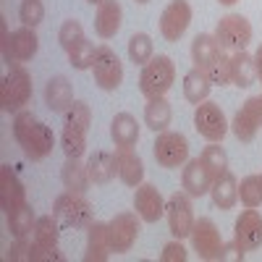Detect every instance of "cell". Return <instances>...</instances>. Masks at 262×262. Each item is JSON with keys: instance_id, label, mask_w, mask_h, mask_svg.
Instances as JSON below:
<instances>
[{"instance_id": "32", "label": "cell", "mask_w": 262, "mask_h": 262, "mask_svg": "<svg viewBox=\"0 0 262 262\" xmlns=\"http://www.w3.org/2000/svg\"><path fill=\"white\" fill-rule=\"evenodd\" d=\"M128 58H131V63H137V66H147L152 58H155L152 37L144 34V32L131 34V39H128Z\"/></svg>"}, {"instance_id": "43", "label": "cell", "mask_w": 262, "mask_h": 262, "mask_svg": "<svg viewBox=\"0 0 262 262\" xmlns=\"http://www.w3.org/2000/svg\"><path fill=\"white\" fill-rule=\"evenodd\" d=\"M29 252H32L29 236H27V238H16V242L11 244V249H8V259H11V262H21V259L29 262Z\"/></svg>"}, {"instance_id": "38", "label": "cell", "mask_w": 262, "mask_h": 262, "mask_svg": "<svg viewBox=\"0 0 262 262\" xmlns=\"http://www.w3.org/2000/svg\"><path fill=\"white\" fill-rule=\"evenodd\" d=\"M238 200L244 207H259L262 205V184L259 176H247L238 184Z\"/></svg>"}, {"instance_id": "3", "label": "cell", "mask_w": 262, "mask_h": 262, "mask_svg": "<svg viewBox=\"0 0 262 262\" xmlns=\"http://www.w3.org/2000/svg\"><path fill=\"white\" fill-rule=\"evenodd\" d=\"M32 97V76L24 66H11L3 84H0V107L6 113H18L29 105Z\"/></svg>"}, {"instance_id": "14", "label": "cell", "mask_w": 262, "mask_h": 262, "mask_svg": "<svg viewBox=\"0 0 262 262\" xmlns=\"http://www.w3.org/2000/svg\"><path fill=\"white\" fill-rule=\"evenodd\" d=\"M233 242L244 252H254L262 247V215L254 207H247L233 223Z\"/></svg>"}, {"instance_id": "28", "label": "cell", "mask_w": 262, "mask_h": 262, "mask_svg": "<svg viewBox=\"0 0 262 262\" xmlns=\"http://www.w3.org/2000/svg\"><path fill=\"white\" fill-rule=\"evenodd\" d=\"M170 118H173V111H170V102L165 97L147 100V105H144V126L147 128L160 134V131H165L170 126Z\"/></svg>"}, {"instance_id": "37", "label": "cell", "mask_w": 262, "mask_h": 262, "mask_svg": "<svg viewBox=\"0 0 262 262\" xmlns=\"http://www.w3.org/2000/svg\"><path fill=\"white\" fill-rule=\"evenodd\" d=\"M84 39H86V37H84V29H81V24H79L76 18H69V21H63V24H60V29H58V42H60V48H63L66 53H71L74 48H79Z\"/></svg>"}, {"instance_id": "12", "label": "cell", "mask_w": 262, "mask_h": 262, "mask_svg": "<svg viewBox=\"0 0 262 262\" xmlns=\"http://www.w3.org/2000/svg\"><path fill=\"white\" fill-rule=\"evenodd\" d=\"M191 24V6L186 0H170L160 13V34L168 42H179Z\"/></svg>"}, {"instance_id": "30", "label": "cell", "mask_w": 262, "mask_h": 262, "mask_svg": "<svg viewBox=\"0 0 262 262\" xmlns=\"http://www.w3.org/2000/svg\"><path fill=\"white\" fill-rule=\"evenodd\" d=\"M221 42L215 39V34H196L191 42V60H194V69H205V66L221 53Z\"/></svg>"}, {"instance_id": "26", "label": "cell", "mask_w": 262, "mask_h": 262, "mask_svg": "<svg viewBox=\"0 0 262 262\" xmlns=\"http://www.w3.org/2000/svg\"><path fill=\"white\" fill-rule=\"evenodd\" d=\"M86 170H90L92 184H107V181H113L116 173H118L116 155H113V152L97 149L95 155H90V160H86Z\"/></svg>"}, {"instance_id": "27", "label": "cell", "mask_w": 262, "mask_h": 262, "mask_svg": "<svg viewBox=\"0 0 262 262\" xmlns=\"http://www.w3.org/2000/svg\"><path fill=\"white\" fill-rule=\"evenodd\" d=\"M257 79V71H254V55H249L247 50H236L231 55V84L242 86H252Z\"/></svg>"}, {"instance_id": "47", "label": "cell", "mask_w": 262, "mask_h": 262, "mask_svg": "<svg viewBox=\"0 0 262 262\" xmlns=\"http://www.w3.org/2000/svg\"><path fill=\"white\" fill-rule=\"evenodd\" d=\"M217 3H221V6H233L236 0H217Z\"/></svg>"}, {"instance_id": "8", "label": "cell", "mask_w": 262, "mask_h": 262, "mask_svg": "<svg viewBox=\"0 0 262 262\" xmlns=\"http://www.w3.org/2000/svg\"><path fill=\"white\" fill-rule=\"evenodd\" d=\"M152 152H155V160L163 168H179V165H186V160H189V142L179 131L165 128L158 134L155 144H152Z\"/></svg>"}, {"instance_id": "19", "label": "cell", "mask_w": 262, "mask_h": 262, "mask_svg": "<svg viewBox=\"0 0 262 262\" xmlns=\"http://www.w3.org/2000/svg\"><path fill=\"white\" fill-rule=\"evenodd\" d=\"M113 247H111V231H107V223H90L86 226V252L84 259L86 262H105L111 257Z\"/></svg>"}, {"instance_id": "16", "label": "cell", "mask_w": 262, "mask_h": 262, "mask_svg": "<svg viewBox=\"0 0 262 262\" xmlns=\"http://www.w3.org/2000/svg\"><path fill=\"white\" fill-rule=\"evenodd\" d=\"M21 205H27V189L18 181L16 170L11 165H0V207L3 212H13Z\"/></svg>"}, {"instance_id": "17", "label": "cell", "mask_w": 262, "mask_h": 262, "mask_svg": "<svg viewBox=\"0 0 262 262\" xmlns=\"http://www.w3.org/2000/svg\"><path fill=\"white\" fill-rule=\"evenodd\" d=\"M215 176L212 170L202 163V158H194V160H186V168L181 173V186L189 196H205L210 194V186H212Z\"/></svg>"}, {"instance_id": "50", "label": "cell", "mask_w": 262, "mask_h": 262, "mask_svg": "<svg viewBox=\"0 0 262 262\" xmlns=\"http://www.w3.org/2000/svg\"><path fill=\"white\" fill-rule=\"evenodd\" d=\"M259 184H262V176H259Z\"/></svg>"}, {"instance_id": "24", "label": "cell", "mask_w": 262, "mask_h": 262, "mask_svg": "<svg viewBox=\"0 0 262 262\" xmlns=\"http://www.w3.org/2000/svg\"><path fill=\"white\" fill-rule=\"evenodd\" d=\"M111 139L116 147L131 149L139 142V123L131 113H116V118L111 121Z\"/></svg>"}, {"instance_id": "6", "label": "cell", "mask_w": 262, "mask_h": 262, "mask_svg": "<svg viewBox=\"0 0 262 262\" xmlns=\"http://www.w3.org/2000/svg\"><path fill=\"white\" fill-rule=\"evenodd\" d=\"M215 39L221 42L223 50H247V45L252 42V24L249 18H244L242 13H228L217 21L215 27Z\"/></svg>"}, {"instance_id": "35", "label": "cell", "mask_w": 262, "mask_h": 262, "mask_svg": "<svg viewBox=\"0 0 262 262\" xmlns=\"http://www.w3.org/2000/svg\"><path fill=\"white\" fill-rule=\"evenodd\" d=\"M60 149L66 152V158H81L86 152V131L66 126L60 134Z\"/></svg>"}, {"instance_id": "7", "label": "cell", "mask_w": 262, "mask_h": 262, "mask_svg": "<svg viewBox=\"0 0 262 262\" xmlns=\"http://www.w3.org/2000/svg\"><path fill=\"white\" fill-rule=\"evenodd\" d=\"M92 76H95V84L105 92H116L121 81H123V63L121 58L113 53V48L107 45H100L97 48V55H95V63H92Z\"/></svg>"}, {"instance_id": "49", "label": "cell", "mask_w": 262, "mask_h": 262, "mask_svg": "<svg viewBox=\"0 0 262 262\" xmlns=\"http://www.w3.org/2000/svg\"><path fill=\"white\" fill-rule=\"evenodd\" d=\"M137 3H149V0H137Z\"/></svg>"}, {"instance_id": "31", "label": "cell", "mask_w": 262, "mask_h": 262, "mask_svg": "<svg viewBox=\"0 0 262 262\" xmlns=\"http://www.w3.org/2000/svg\"><path fill=\"white\" fill-rule=\"evenodd\" d=\"M34 226H37V217H34V210L29 205H21L18 210L8 212V231L13 238H27L34 233Z\"/></svg>"}, {"instance_id": "41", "label": "cell", "mask_w": 262, "mask_h": 262, "mask_svg": "<svg viewBox=\"0 0 262 262\" xmlns=\"http://www.w3.org/2000/svg\"><path fill=\"white\" fill-rule=\"evenodd\" d=\"M95 55H97V48L92 45L90 39H84L79 48H74L69 53V60L76 71H84V69H92V63H95Z\"/></svg>"}, {"instance_id": "48", "label": "cell", "mask_w": 262, "mask_h": 262, "mask_svg": "<svg viewBox=\"0 0 262 262\" xmlns=\"http://www.w3.org/2000/svg\"><path fill=\"white\" fill-rule=\"evenodd\" d=\"M86 3H92V6H100V3H102V0H86Z\"/></svg>"}, {"instance_id": "45", "label": "cell", "mask_w": 262, "mask_h": 262, "mask_svg": "<svg viewBox=\"0 0 262 262\" xmlns=\"http://www.w3.org/2000/svg\"><path fill=\"white\" fill-rule=\"evenodd\" d=\"M254 71H257V79L262 81V45H259L257 53H254Z\"/></svg>"}, {"instance_id": "5", "label": "cell", "mask_w": 262, "mask_h": 262, "mask_svg": "<svg viewBox=\"0 0 262 262\" xmlns=\"http://www.w3.org/2000/svg\"><path fill=\"white\" fill-rule=\"evenodd\" d=\"M53 215L69 228H86L92 223V217H95L90 200H86L84 194H76V191L60 194L58 200L53 202Z\"/></svg>"}, {"instance_id": "34", "label": "cell", "mask_w": 262, "mask_h": 262, "mask_svg": "<svg viewBox=\"0 0 262 262\" xmlns=\"http://www.w3.org/2000/svg\"><path fill=\"white\" fill-rule=\"evenodd\" d=\"M202 71L207 74V79H210L215 86L231 84V55H226V50H221V53H217V55L205 66Z\"/></svg>"}, {"instance_id": "9", "label": "cell", "mask_w": 262, "mask_h": 262, "mask_svg": "<svg viewBox=\"0 0 262 262\" xmlns=\"http://www.w3.org/2000/svg\"><path fill=\"white\" fill-rule=\"evenodd\" d=\"M194 128L207 139V142H223L226 131H228V121H226V113L221 111L217 102H200L194 111Z\"/></svg>"}, {"instance_id": "29", "label": "cell", "mask_w": 262, "mask_h": 262, "mask_svg": "<svg viewBox=\"0 0 262 262\" xmlns=\"http://www.w3.org/2000/svg\"><path fill=\"white\" fill-rule=\"evenodd\" d=\"M210 90H212V81L207 79V74L202 69H191L186 76H184V97L191 102V105H200L210 97Z\"/></svg>"}, {"instance_id": "40", "label": "cell", "mask_w": 262, "mask_h": 262, "mask_svg": "<svg viewBox=\"0 0 262 262\" xmlns=\"http://www.w3.org/2000/svg\"><path fill=\"white\" fill-rule=\"evenodd\" d=\"M42 18H45V6H42V0H21V6H18V21L21 24L37 29L42 24Z\"/></svg>"}, {"instance_id": "20", "label": "cell", "mask_w": 262, "mask_h": 262, "mask_svg": "<svg viewBox=\"0 0 262 262\" xmlns=\"http://www.w3.org/2000/svg\"><path fill=\"white\" fill-rule=\"evenodd\" d=\"M121 21H123V8L118 0H102L97 6V13H95V32L102 39H111L118 34Z\"/></svg>"}, {"instance_id": "21", "label": "cell", "mask_w": 262, "mask_h": 262, "mask_svg": "<svg viewBox=\"0 0 262 262\" xmlns=\"http://www.w3.org/2000/svg\"><path fill=\"white\" fill-rule=\"evenodd\" d=\"M210 196H212V205L221 210H233V205L238 202V181L228 168L215 176L210 186Z\"/></svg>"}, {"instance_id": "4", "label": "cell", "mask_w": 262, "mask_h": 262, "mask_svg": "<svg viewBox=\"0 0 262 262\" xmlns=\"http://www.w3.org/2000/svg\"><path fill=\"white\" fill-rule=\"evenodd\" d=\"M0 34H3V58L8 66H21L37 55L39 39L32 27H21V29L8 32L6 24H0Z\"/></svg>"}, {"instance_id": "2", "label": "cell", "mask_w": 262, "mask_h": 262, "mask_svg": "<svg viewBox=\"0 0 262 262\" xmlns=\"http://www.w3.org/2000/svg\"><path fill=\"white\" fill-rule=\"evenodd\" d=\"M176 81V66L168 55H158L152 58L147 66H142V74H139V92L152 100V97H165L168 90Z\"/></svg>"}, {"instance_id": "25", "label": "cell", "mask_w": 262, "mask_h": 262, "mask_svg": "<svg viewBox=\"0 0 262 262\" xmlns=\"http://www.w3.org/2000/svg\"><path fill=\"white\" fill-rule=\"evenodd\" d=\"M60 181L69 191H76V194H86L90 191V170H86V163H81L79 158H69L60 168Z\"/></svg>"}, {"instance_id": "42", "label": "cell", "mask_w": 262, "mask_h": 262, "mask_svg": "<svg viewBox=\"0 0 262 262\" xmlns=\"http://www.w3.org/2000/svg\"><path fill=\"white\" fill-rule=\"evenodd\" d=\"M66 257L58 252V247H45L32 242V252H29V262H63Z\"/></svg>"}, {"instance_id": "39", "label": "cell", "mask_w": 262, "mask_h": 262, "mask_svg": "<svg viewBox=\"0 0 262 262\" xmlns=\"http://www.w3.org/2000/svg\"><path fill=\"white\" fill-rule=\"evenodd\" d=\"M202 163L212 170V176H217V173H223L228 168V155H226V149L217 144V142H210L205 149H202Z\"/></svg>"}, {"instance_id": "23", "label": "cell", "mask_w": 262, "mask_h": 262, "mask_svg": "<svg viewBox=\"0 0 262 262\" xmlns=\"http://www.w3.org/2000/svg\"><path fill=\"white\" fill-rule=\"evenodd\" d=\"M116 165H118V179L126 186H139L144 181V163L134 149H123L118 147L116 152Z\"/></svg>"}, {"instance_id": "18", "label": "cell", "mask_w": 262, "mask_h": 262, "mask_svg": "<svg viewBox=\"0 0 262 262\" xmlns=\"http://www.w3.org/2000/svg\"><path fill=\"white\" fill-rule=\"evenodd\" d=\"M259 126H262V121H259L257 97H249V100L236 111V116H233V123H231L233 137H236L238 142H244V144H247V142H252V139L257 137Z\"/></svg>"}, {"instance_id": "46", "label": "cell", "mask_w": 262, "mask_h": 262, "mask_svg": "<svg viewBox=\"0 0 262 262\" xmlns=\"http://www.w3.org/2000/svg\"><path fill=\"white\" fill-rule=\"evenodd\" d=\"M257 107H259V121H262V95L257 97Z\"/></svg>"}, {"instance_id": "33", "label": "cell", "mask_w": 262, "mask_h": 262, "mask_svg": "<svg viewBox=\"0 0 262 262\" xmlns=\"http://www.w3.org/2000/svg\"><path fill=\"white\" fill-rule=\"evenodd\" d=\"M58 238H60V221L55 215H42L37 217V226H34V242L37 244H45V247H58Z\"/></svg>"}, {"instance_id": "15", "label": "cell", "mask_w": 262, "mask_h": 262, "mask_svg": "<svg viewBox=\"0 0 262 262\" xmlns=\"http://www.w3.org/2000/svg\"><path fill=\"white\" fill-rule=\"evenodd\" d=\"M134 210H137V215L142 217L144 223H158L160 217L165 215V200H163V194L158 191V186L142 181L137 186V191H134Z\"/></svg>"}, {"instance_id": "44", "label": "cell", "mask_w": 262, "mask_h": 262, "mask_svg": "<svg viewBox=\"0 0 262 262\" xmlns=\"http://www.w3.org/2000/svg\"><path fill=\"white\" fill-rule=\"evenodd\" d=\"M160 259H163V262H184V259H186V249H184V244H181V238L165 244Z\"/></svg>"}, {"instance_id": "22", "label": "cell", "mask_w": 262, "mask_h": 262, "mask_svg": "<svg viewBox=\"0 0 262 262\" xmlns=\"http://www.w3.org/2000/svg\"><path fill=\"white\" fill-rule=\"evenodd\" d=\"M45 105L53 113H66L74 105V86L66 76H53L45 84Z\"/></svg>"}, {"instance_id": "10", "label": "cell", "mask_w": 262, "mask_h": 262, "mask_svg": "<svg viewBox=\"0 0 262 262\" xmlns=\"http://www.w3.org/2000/svg\"><path fill=\"white\" fill-rule=\"evenodd\" d=\"M165 217H168V228L173 238H186L191 236L194 226V212H191V196L186 191H176L168 196L165 202Z\"/></svg>"}, {"instance_id": "1", "label": "cell", "mask_w": 262, "mask_h": 262, "mask_svg": "<svg viewBox=\"0 0 262 262\" xmlns=\"http://www.w3.org/2000/svg\"><path fill=\"white\" fill-rule=\"evenodd\" d=\"M13 139L18 142V147L24 149L27 160H32V163L45 160L53 152V144H55V137H53L50 126L37 121L32 111H18L16 113V118H13Z\"/></svg>"}, {"instance_id": "36", "label": "cell", "mask_w": 262, "mask_h": 262, "mask_svg": "<svg viewBox=\"0 0 262 262\" xmlns=\"http://www.w3.org/2000/svg\"><path fill=\"white\" fill-rule=\"evenodd\" d=\"M63 126H74L79 131H90V126H92V111H90V105L81 102V100H74V105L63 113Z\"/></svg>"}, {"instance_id": "13", "label": "cell", "mask_w": 262, "mask_h": 262, "mask_svg": "<svg viewBox=\"0 0 262 262\" xmlns=\"http://www.w3.org/2000/svg\"><path fill=\"white\" fill-rule=\"evenodd\" d=\"M107 231H111V247L116 254L128 252L137 244L139 238V217L134 212H118L111 223H107Z\"/></svg>"}, {"instance_id": "11", "label": "cell", "mask_w": 262, "mask_h": 262, "mask_svg": "<svg viewBox=\"0 0 262 262\" xmlns=\"http://www.w3.org/2000/svg\"><path fill=\"white\" fill-rule=\"evenodd\" d=\"M191 247L202 259H221L223 257V238L217 226L210 221V217H200L191 226Z\"/></svg>"}]
</instances>
